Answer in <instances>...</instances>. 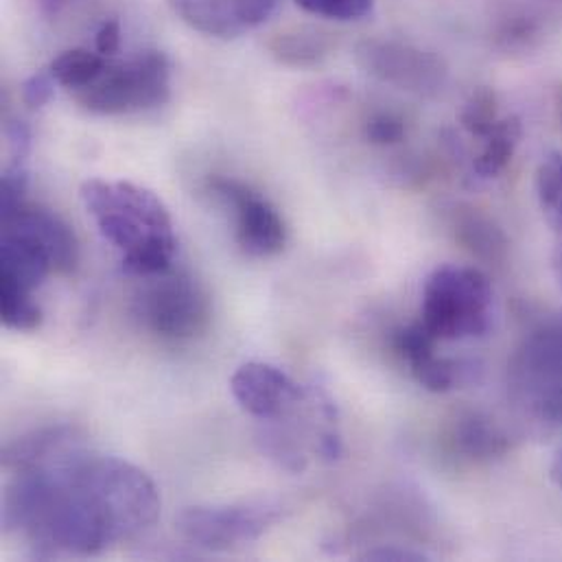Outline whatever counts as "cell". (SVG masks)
<instances>
[{
	"label": "cell",
	"instance_id": "cell-4",
	"mask_svg": "<svg viewBox=\"0 0 562 562\" xmlns=\"http://www.w3.org/2000/svg\"><path fill=\"white\" fill-rule=\"evenodd\" d=\"M171 97V61L162 50H145L136 57L108 64L105 72L75 99L94 114L116 116L160 108Z\"/></svg>",
	"mask_w": 562,
	"mask_h": 562
},
{
	"label": "cell",
	"instance_id": "cell-11",
	"mask_svg": "<svg viewBox=\"0 0 562 562\" xmlns=\"http://www.w3.org/2000/svg\"><path fill=\"white\" fill-rule=\"evenodd\" d=\"M231 392L241 409L261 420H279L302 401V390L289 374L261 361L241 366L231 379Z\"/></svg>",
	"mask_w": 562,
	"mask_h": 562
},
{
	"label": "cell",
	"instance_id": "cell-7",
	"mask_svg": "<svg viewBox=\"0 0 562 562\" xmlns=\"http://www.w3.org/2000/svg\"><path fill=\"white\" fill-rule=\"evenodd\" d=\"M355 59L370 77L423 97L438 94L447 81L445 61L407 42L363 40L357 44Z\"/></svg>",
	"mask_w": 562,
	"mask_h": 562
},
{
	"label": "cell",
	"instance_id": "cell-31",
	"mask_svg": "<svg viewBox=\"0 0 562 562\" xmlns=\"http://www.w3.org/2000/svg\"><path fill=\"white\" fill-rule=\"evenodd\" d=\"M77 2H81V0H35L40 13L44 18H59L61 13H66Z\"/></svg>",
	"mask_w": 562,
	"mask_h": 562
},
{
	"label": "cell",
	"instance_id": "cell-34",
	"mask_svg": "<svg viewBox=\"0 0 562 562\" xmlns=\"http://www.w3.org/2000/svg\"><path fill=\"white\" fill-rule=\"evenodd\" d=\"M557 112H559V119H561L562 123V83L559 86V90H557Z\"/></svg>",
	"mask_w": 562,
	"mask_h": 562
},
{
	"label": "cell",
	"instance_id": "cell-9",
	"mask_svg": "<svg viewBox=\"0 0 562 562\" xmlns=\"http://www.w3.org/2000/svg\"><path fill=\"white\" fill-rule=\"evenodd\" d=\"M211 191L233 206L237 217V241L252 257H274L286 244V228L279 211L255 193L250 187L228 180L213 178Z\"/></svg>",
	"mask_w": 562,
	"mask_h": 562
},
{
	"label": "cell",
	"instance_id": "cell-15",
	"mask_svg": "<svg viewBox=\"0 0 562 562\" xmlns=\"http://www.w3.org/2000/svg\"><path fill=\"white\" fill-rule=\"evenodd\" d=\"M451 445L469 460H497L513 449L508 431L482 412L462 414L451 429Z\"/></svg>",
	"mask_w": 562,
	"mask_h": 562
},
{
	"label": "cell",
	"instance_id": "cell-14",
	"mask_svg": "<svg viewBox=\"0 0 562 562\" xmlns=\"http://www.w3.org/2000/svg\"><path fill=\"white\" fill-rule=\"evenodd\" d=\"M77 429L68 425H55V427H42L33 429L24 436H18L15 440L7 442L2 447V467L11 471H26L33 467H42L70 447H75Z\"/></svg>",
	"mask_w": 562,
	"mask_h": 562
},
{
	"label": "cell",
	"instance_id": "cell-28",
	"mask_svg": "<svg viewBox=\"0 0 562 562\" xmlns=\"http://www.w3.org/2000/svg\"><path fill=\"white\" fill-rule=\"evenodd\" d=\"M9 145V165H29L31 130L24 121H11L4 130Z\"/></svg>",
	"mask_w": 562,
	"mask_h": 562
},
{
	"label": "cell",
	"instance_id": "cell-19",
	"mask_svg": "<svg viewBox=\"0 0 562 562\" xmlns=\"http://www.w3.org/2000/svg\"><path fill=\"white\" fill-rule=\"evenodd\" d=\"M105 68H108L105 57L101 53H92L88 48L64 50L48 66L53 79L59 86L75 90V92L92 86L105 72Z\"/></svg>",
	"mask_w": 562,
	"mask_h": 562
},
{
	"label": "cell",
	"instance_id": "cell-30",
	"mask_svg": "<svg viewBox=\"0 0 562 562\" xmlns=\"http://www.w3.org/2000/svg\"><path fill=\"white\" fill-rule=\"evenodd\" d=\"M363 561H427L425 554L412 550H394V548H379L361 554Z\"/></svg>",
	"mask_w": 562,
	"mask_h": 562
},
{
	"label": "cell",
	"instance_id": "cell-12",
	"mask_svg": "<svg viewBox=\"0 0 562 562\" xmlns=\"http://www.w3.org/2000/svg\"><path fill=\"white\" fill-rule=\"evenodd\" d=\"M53 272L44 244L22 224L2 222L0 239V281L13 282L33 291Z\"/></svg>",
	"mask_w": 562,
	"mask_h": 562
},
{
	"label": "cell",
	"instance_id": "cell-2",
	"mask_svg": "<svg viewBox=\"0 0 562 562\" xmlns=\"http://www.w3.org/2000/svg\"><path fill=\"white\" fill-rule=\"evenodd\" d=\"M79 193L103 239L123 255L138 250L151 239L176 237L167 206L149 189L94 178L83 182Z\"/></svg>",
	"mask_w": 562,
	"mask_h": 562
},
{
	"label": "cell",
	"instance_id": "cell-20",
	"mask_svg": "<svg viewBox=\"0 0 562 562\" xmlns=\"http://www.w3.org/2000/svg\"><path fill=\"white\" fill-rule=\"evenodd\" d=\"M537 198L546 222L562 235V151H550L537 169Z\"/></svg>",
	"mask_w": 562,
	"mask_h": 562
},
{
	"label": "cell",
	"instance_id": "cell-33",
	"mask_svg": "<svg viewBox=\"0 0 562 562\" xmlns=\"http://www.w3.org/2000/svg\"><path fill=\"white\" fill-rule=\"evenodd\" d=\"M554 274L559 279V284L562 286V235L559 246H557V252H554Z\"/></svg>",
	"mask_w": 562,
	"mask_h": 562
},
{
	"label": "cell",
	"instance_id": "cell-8",
	"mask_svg": "<svg viewBox=\"0 0 562 562\" xmlns=\"http://www.w3.org/2000/svg\"><path fill=\"white\" fill-rule=\"evenodd\" d=\"M147 326L169 339H189L209 324V297L189 274H162L140 304Z\"/></svg>",
	"mask_w": 562,
	"mask_h": 562
},
{
	"label": "cell",
	"instance_id": "cell-3",
	"mask_svg": "<svg viewBox=\"0 0 562 562\" xmlns=\"http://www.w3.org/2000/svg\"><path fill=\"white\" fill-rule=\"evenodd\" d=\"M508 396L524 416L562 427V313L517 346L508 363Z\"/></svg>",
	"mask_w": 562,
	"mask_h": 562
},
{
	"label": "cell",
	"instance_id": "cell-13",
	"mask_svg": "<svg viewBox=\"0 0 562 562\" xmlns=\"http://www.w3.org/2000/svg\"><path fill=\"white\" fill-rule=\"evenodd\" d=\"M2 222H18L24 228H29L46 248L53 272L57 274H72L77 270L79 261V246L75 233L50 211L35 209V206H22L15 215Z\"/></svg>",
	"mask_w": 562,
	"mask_h": 562
},
{
	"label": "cell",
	"instance_id": "cell-5",
	"mask_svg": "<svg viewBox=\"0 0 562 562\" xmlns=\"http://www.w3.org/2000/svg\"><path fill=\"white\" fill-rule=\"evenodd\" d=\"M88 475L121 539L151 528L160 515V495L151 477L114 456H90Z\"/></svg>",
	"mask_w": 562,
	"mask_h": 562
},
{
	"label": "cell",
	"instance_id": "cell-10",
	"mask_svg": "<svg viewBox=\"0 0 562 562\" xmlns=\"http://www.w3.org/2000/svg\"><path fill=\"white\" fill-rule=\"evenodd\" d=\"M176 15L209 37L235 40L259 29L281 0H167Z\"/></svg>",
	"mask_w": 562,
	"mask_h": 562
},
{
	"label": "cell",
	"instance_id": "cell-24",
	"mask_svg": "<svg viewBox=\"0 0 562 562\" xmlns=\"http://www.w3.org/2000/svg\"><path fill=\"white\" fill-rule=\"evenodd\" d=\"M261 451L272 458L281 469L289 473H302L306 469V456L304 449L297 445L295 438H291L284 431L268 429L259 436Z\"/></svg>",
	"mask_w": 562,
	"mask_h": 562
},
{
	"label": "cell",
	"instance_id": "cell-27",
	"mask_svg": "<svg viewBox=\"0 0 562 562\" xmlns=\"http://www.w3.org/2000/svg\"><path fill=\"white\" fill-rule=\"evenodd\" d=\"M55 79L50 75V70H37L33 72L24 83H22V101L29 108H42L50 101L53 90H55Z\"/></svg>",
	"mask_w": 562,
	"mask_h": 562
},
{
	"label": "cell",
	"instance_id": "cell-23",
	"mask_svg": "<svg viewBox=\"0 0 562 562\" xmlns=\"http://www.w3.org/2000/svg\"><path fill=\"white\" fill-rule=\"evenodd\" d=\"M499 105H497V97L493 90L488 88H480L475 90L469 101L464 103L462 108V114H460V123L462 127L477 136V138H484L497 123H499Z\"/></svg>",
	"mask_w": 562,
	"mask_h": 562
},
{
	"label": "cell",
	"instance_id": "cell-16",
	"mask_svg": "<svg viewBox=\"0 0 562 562\" xmlns=\"http://www.w3.org/2000/svg\"><path fill=\"white\" fill-rule=\"evenodd\" d=\"M453 235L464 250L488 266H502L508 255V239L499 226L475 209H456L453 213Z\"/></svg>",
	"mask_w": 562,
	"mask_h": 562
},
{
	"label": "cell",
	"instance_id": "cell-6",
	"mask_svg": "<svg viewBox=\"0 0 562 562\" xmlns=\"http://www.w3.org/2000/svg\"><path fill=\"white\" fill-rule=\"evenodd\" d=\"M281 515V506L272 502L191 506L176 517V530L204 550L226 552L261 539L279 524Z\"/></svg>",
	"mask_w": 562,
	"mask_h": 562
},
{
	"label": "cell",
	"instance_id": "cell-32",
	"mask_svg": "<svg viewBox=\"0 0 562 562\" xmlns=\"http://www.w3.org/2000/svg\"><path fill=\"white\" fill-rule=\"evenodd\" d=\"M552 480H554V484L559 488H562V449L557 453V458L552 462Z\"/></svg>",
	"mask_w": 562,
	"mask_h": 562
},
{
	"label": "cell",
	"instance_id": "cell-18",
	"mask_svg": "<svg viewBox=\"0 0 562 562\" xmlns=\"http://www.w3.org/2000/svg\"><path fill=\"white\" fill-rule=\"evenodd\" d=\"M524 136L521 121L517 116L499 119V123L484 136V145L473 167L482 178H497L513 160Z\"/></svg>",
	"mask_w": 562,
	"mask_h": 562
},
{
	"label": "cell",
	"instance_id": "cell-25",
	"mask_svg": "<svg viewBox=\"0 0 562 562\" xmlns=\"http://www.w3.org/2000/svg\"><path fill=\"white\" fill-rule=\"evenodd\" d=\"M295 4L311 15L350 22L366 18L372 11L374 0H295Z\"/></svg>",
	"mask_w": 562,
	"mask_h": 562
},
{
	"label": "cell",
	"instance_id": "cell-21",
	"mask_svg": "<svg viewBox=\"0 0 562 562\" xmlns=\"http://www.w3.org/2000/svg\"><path fill=\"white\" fill-rule=\"evenodd\" d=\"M2 324L13 330L31 333L42 324V308L31 300V291L9 281H0Z\"/></svg>",
	"mask_w": 562,
	"mask_h": 562
},
{
	"label": "cell",
	"instance_id": "cell-17",
	"mask_svg": "<svg viewBox=\"0 0 562 562\" xmlns=\"http://www.w3.org/2000/svg\"><path fill=\"white\" fill-rule=\"evenodd\" d=\"M268 50L282 66L306 68L319 64L328 55L330 42L315 29H291L277 33L268 42Z\"/></svg>",
	"mask_w": 562,
	"mask_h": 562
},
{
	"label": "cell",
	"instance_id": "cell-26",
	"mask_svg": "<svg viewBox=\"0 0 562 562\" xmlns=\"http://www.w3.org/2000/svg\"><path fill=\"white\" fill-rule=\"evenodd\" d=\"M363 134H366L368 143L379 145V147H387V145L401 143L407 134V127H405V121L398 114L376 112L366 121Z\"/></svg>",
	"mask_w": 562,
	"mask_h": 562
},
{
	"label": "cell",
	"instance_id": "cell-22",
	"mask_svg": "<svg viewBox=\"0 0 562 562\" xmlns=\"http://www.w3.org/2000/svg\"><path fill=\"white\" fill-rule=\"evenodd\" d=\"M409 370L425 390L440 394V392H449V390L458 387V383L464 381L469 366L462 361H456V359L438 357L434 352L427 359L409 366Z\"/></svg>",
	"mask_w": 562,
	"mask_h": 562
},
{
	"label": "cell",
	"instance_id": "cell-1",
	"mask_svg": "<svg viewBox=\"0 0 562 562\" xmlns=\"http://www.w3.org/2000/svg\"><path fill=\"white\" fill-rule=\"evenodd\" d=\"M495 291L477 268L442 266L423 286L420 322L438 341L484 337L493 326Z\"/></svg>",
	"mask_w": 562,
	"mask_h": 562
},
{
	"label": "cell",
	"instance_id": "cell-29",
	"mask_svg": "<svg viewBox=\"0 0 562 562\" xmlns=\"http://www.w3.org/2000/svg\"><path fill=\"white\" fill-rule=\"evenodd\" d=\"M94 46L103 57L114 55L121 48V24L116 20H105L94 33Z\"/></svg>",
	"mask_w": 562,
	"mask_h": 562
}]
</instances>
